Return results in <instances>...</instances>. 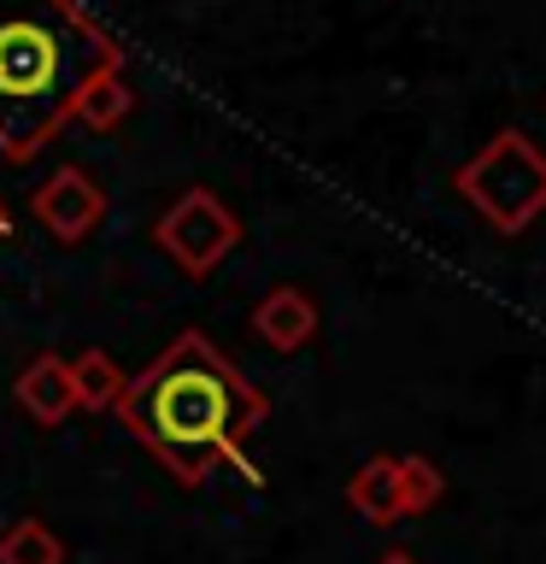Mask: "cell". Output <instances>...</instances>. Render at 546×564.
I'll list each match as a JSON object with an SVG mask.
<instances>
[{"label": "cell", "instance_id": "cell-1", "mask_svg": "<svg viewBox=\"0 0 546 564\" xmlns=\"http://www.w3.org/2000/svg\"><path fill=\"white\" fill-rule=\"evenodd\" d=\"M264 394L200 329H183L148 370L123 377L118 417L183 488H200L218 465H241V441L264 423Z\"/></svg>", "mask_w": 546, "mask_h": 564}, {"label": "cell", "instance_id": "cell-2", "mask_svg": "<svg viewBox=\"0 0 546 564\" xmlns=\"http://www.w3.org/2000/svg\"><path fill=\"white\" fill-rule=\"evenodd\" d=\"M123 70V47L77 0H0V153L24 165L77 118L88 83Z\"/></svg>", "mask_w": 546, "mask_h": 564}, {"label": "cell", "instance_id": "cell-3", "mask_svg": "<svg viewBox=\"0 0 546 564\" xmlns=\"http://www.w3.org/2000/svg\"><path fill=\"white\" fill-rule=\"evenodd\" d=\"M458 194H465L500 236H523V229L546 212V153L523 130H500L465 171H458Z\"/></svg>", "mask_w": 546, "mask_h": 564}, {"label": "cell", "instance_id": "cell-4", "mask_svg": "<svg viewBox=\"0 0 546 564\" xmlns=\"http://www.w3.org/2000/svg\"><path fill=\"white\" fill-rule=\"evenodd\" d=\"M153 241L165 247L188 276H206V271H218V264L236 253L241 224L211 188H188V194H176V200L159 212Z\"/></svg>", "mask_w": 546, "mask_h": 564}, {"label": "cell", "instance_id": "cell-5", "mask_svg": "<svg viewBox=\"0 0 546 564\" xmlns=\"http://www.w3.org/2000/svg\"><path fill=\"white\" fill-rule=\"evenodd\" d=\"M30 212L53 241H83V236H95V224L106 218V188L83 165H59L42 188H35Z\"/></svg>", "mask_w": 546, "mask_h": 564}, {"label": "cell", "instance_id": "cell-6", "mask_svg": "<svg viewBox=\"0 0 546 564\" xmlns=\"http://www.w3.org/2000/svg\"><path fill=\"white\" fill-rule=\"evenodd\" d=\"M18 405L42 423V430H59V423L77 412V388H70V359L59 352H35V359L18 370Z\"/></svg>", "mask_w": 546, "mask_h": 564}, {"label": "cell", "instance_id": "cell-7", "mask_svg": "<svg viewBox=\"0 0 546 564\" xmlns=\"http://www.w3.org/2000/svg\"><path fill=\"white\" fill-rule=\"evenodd\" d=\"M253 329H259V341L264 347H276V352H299L317 335V306H312V294L306 289H271L253 306Z\"/></svg>", "mask_w": 546, "mask_h": 564}, {"label": "cell", "instance_id": "cell-8", "mask_svg": "<svg viewBox=\"0 0 546 564\" xmlns=\"http://www.w3.org/2000/svg\"><path fill=\"white\" fill-rule=\"evenodd\" d=\"M347 500L364 523H400L405 518V500H400V458H370V465L352 470L347 482Z\"/></svg>", "mask_w": 546, "mask_h": 564}, {"label": "cell", "instance_id": "cell-9", "mask_svg": "<svg viewBox=\"0 0 546 564\" xmlns=\"http://www.w3.org/2000/svg\"><path fill=\"white\" fill-rule=\"evenodd\" d=\"M70 388H77V405L106 412V405H118V394H123V370L106 347H88L70 359Z\"/></svg>", "mask_w": 546, "mask_h": 564}, {"label": "cell", "instance_id": "cell-10", "mask_svg": "<svg viewBox=\"0 0 546 564\" xmlns=\"http://www.w3.org/2000/svg\"><path fill=\"white\" fill-rule=\"evenodd\" d=\"M0 564H65V541L42 518H24L0 535Z\"/></svg>", "mask_w": 546, "mask_h": 564}, {"label": "cell", "instance_id": "cell-11", "mask_svg": "<svg viewBox=\"0 0 546 564\" xmlns=\"http://www.w3.org/2000/svg\"><path fill=\"white\" fill-rule=\"evenodd\" d=\"M130 83H123V70H112V77H100V83H88V95L77 100V118L88 123V130H118L123 118H130Z\"/></svg>", "mask_w": 546, "mask_h": 564}, {"label": "cell", "instance_id": "cell-12", "mask_svg": "<svg viewBox=\"0 0 546 564\" xmlns=\"http://www.w3.org/2000/svg\"><path fill=\"white\" fill-rule=\"evenodd\" d=\"M440 494H447V476H440L429 458H400V500H405V518H417V511H429Z\"/></svg>", "mask_w": 546, "mask_h": 564}, {"label": "cell", "instance_id": "cell-13", "mask_svg": "<svg viewBox=\"0 0 546 564\" xmlns=\"http://www.w3.org/2000/svg\"><path fill=\"white\" fill-rule=\"evenodd\" d=\"M376 564H417V558H412V553H382Z\"/></svg>", "mask_w": 546, "mask_h": 564}, {"label": "cell", "instance_id": "cell-14", "mask_svg": "<svg viewBox=\"0 0 546 564\" xmlns=\"http://www.w3.org/2000/svg\"><path fill=\"white\" fill-rule=\"evenodd\" d=\"M0 236H12V218H7V206H0Z\"/></svg>", "mask_w": 546, "mask_h": 564}]
</instances>
